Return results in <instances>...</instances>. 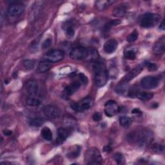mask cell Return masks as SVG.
<instances>
[{"label": "cell", "instance_id": "cell-1", "mask_svg": "<svg viewBox=\"0 0 165 165\" xmlns=\"http://www.w3.org/2000/svg\"><path fill=\"white\" fill-rule=\"evenodd\" d=\"M153 139V134L150 130H142L138 132H134L128 135V140L133 141L141 147L149 146Z\"/></svg>", "mask_w": 165, "mask_h": 165}, {"label": "cell", "instance_id": "cell-2", "mask_svg": "<svg viewBox=\"0 0 165 165\" xmlns=\"http://www.w3.org/2000/svg\"><path fill=\"white\" fill-rule=\"evenodd\" d=\"M93 71L96 86L97 87L105 86L108 80V74L105 64L101 61H95L93 64Z\"/></svg>", "mask_w": 165, "mask_h": 165}, {"label": "cell", "instance_id": "cell-3", "mask_svg": "<svg viewBox=\"0 0 165 165\" xmlns=\"http://www.w3.org/2000/svg\"><path fill=\"white\" fill-rule=\"evenodd\" d=\"M161 16L157 14L147 13L139 19V24L142 28H151L156 25L160 21Z\"/></svg>", "mask_w": 165, "mask_h": 165}, {"label": "cell", "instance_id": "cell-4", "mask_svg": "<svg viewBox=\"0 0 165 165\" xmlns=\"http://www.w3.org/2000/svg\"><path fill=\"white\" fill-rule=\"evenodd\" d=\"M85 160L87 164L99 165L102 164L101 153L95 148H91L86 152Z\"/></svg>", "mask_w": 165, "mask_h": 165}, {"label": "cell", "instance_id": "cell-5", "mask_svg": "<svg viewBox=\"0 0 165 165\" xmlns=\"http://www.w3.org/2000/svg\"><path fill=\"white\" fill-rule=\"evenodd\" d=\"M89 56V49L85 47L78 46L72 49L70 52V57L74 60H82Z\"/></svg>", "mask_w": 165, "mask_h": 165}, {"label": "cell", "instance_id": "cell-6", "mask_svg": "<svg viewBox=\"0 0 165 165\" xmlns=\"http://www.w3.org/2000/svg\"><path fill=\"white\" fill-rule=\"evenodd\" d=\"M92 103V99L90 97H86L80 103H72L70 107L75 112H82L89 110L91 107Z\"/></svg>", "mask_w": 165, "mask_h": 165}, {"label": "cell", "instance_id": "cell-7", "mask_svg": "<svg viewBox=\"0 0 165 165\" xmlns=\"http://www.w3.org/2000/svg\"><path fill=\"white\" fill-rule=\"evenodd\" d=\"M159 83V80L154 76H147L141 81V85L145 89H156Z\"/></svg>", "mask_w": 165, "mask_h": 165}, {"label": "cell", "instance_id": "cell-8", "mask_svg": "<svg viewBox=\"0 0 165 165\" xmlns=\"http://www.w3.org/2000/svg\"><path fill=\"white\" fill-rule=\"evenodd\" d=\"M64 57V53L61 50L54 49L50 50L46 54L45 58L50 63H58L61 61Z\"/></svg>", "mask_w": 165, "mask_h": 165}, {"label": "cell", "instance_id": "cell-9", "mask_svg": "<svg viewBox=\"0 0 165 165\" xmlns=\"http://www.w3.org/2000/svg\"><path fill=\"white\" fill-rule=\"evenodd\" d=\"M43 112L45 115L49 119H57L60 116L59 108L53 105H48L43 108Z\"/></svg>", "mask_w": 165, "mask_h": 165}, {"label": "cell", "instance_id": "cell-10", "mask_svg": "<svg viewBox=\"0 0 165 165\" xmlns=\"http://www.w3.org/2000/svg\"><path fill=\"white\" fill-rule=\"evenodd\" d=\"M25 10V5L21 3H13L10 4L8 8V14L13 16H18L21 15L24 12Z\"/></svg>", "mask_w": 165, "mask_h": 165}, {"label": "cell", "instance_id": "cell-11", "mask_svg": "<svg viewBox=\"0 0 165 165\" xmlns=\"http://www.w3.org/2000/svg\"><path fill=\"white\" fill-rule=\"evenodd\" d=\"M119 108L115 101L109 100L105 105V113L108 117H112L119 112Z\"/></svg>", "mask_w": 165, "mask_h": 165}, {"label": "cell", "instance_id": "cell-12", "mask_svg": "<svg viewBox=\"0 0 165 165\" xmlns=\"http://www.w3.org/2000/svg\"><path fill=\"white\" fill-rule=\"evenodd\" d=\"M142 69H143V66H142V64L137 66L136 68L131 70L128 74H126L124 77V78L121 81L125 83L126 84H128V82L132 80L134 78H136L137 75H138L141 72Z\"/></svg>", "mask_w": 165, "mask_h": 165}, {"label": "cell", "instance_id": "cell-13", "mask_svg": "<svg viewBox=\"0 0 165 165\" xmlns=\"http://www.w3.org/2000/svg\"><path fill=\"white\" fill-rule=\"evenodd\" d=\"M25 89L30 96H34L38 92V83L35 80H29L25 83Z\"/></svg>", "mask_w": 165, "mask_h": 165}, {"label": "cell", "instance_id": "cell-14", "mask_svg": "<svg viewBox=\"0 0 165 165\" xmlns=\"http://www.w3.org/2000/svg\"><path fill=\"white\" fill-rule=\"evenodd\" d=\"M165 48V38L161 37L158 41H157L152 47L153 52L156 55H161L164 53Z\"/></svg>", "mask_w": 165, "mask_h": 165}, {"label": "cell", "instance_id": "cell-15", "mask_svg": "<svg viewBox=\"0 0 165 165\" xmlns=\"http://www.w3.org/2000/svg\"><path fill=\"white\" fill-rule=\"evenodd\" d=\"M71 133V130L70 128H59L58 130V137L56 140V142L58 144L63 143V142L66 140L69 136Z\"/></svg>", "mask_w": 165, "mask_h": 165}, {"label": "cell", "instance_id": "cell-16", "mask_svg": "<svg viewBox=\"0 0 165 165\" xmlns=\"http://www.w3.org/2000/svg\"><path fill=\"white\" fill-rule=\"evenodd\" d=\"M117 48V42L115 39L107 41L104 45V50L107 54H112L116 51Z\"/></svg>", "mask_w": 165, "mask_h": 165}, {"label": "cell", "instance_id": "cell-17", "mask_svg": "<svg viewBox=\"0 0 165 165\" xmlns=\"http://www.w3.org/2000/svg\"><path fill=\"white\" fill-rule=\"evenodd\" d=\"M81 85L79 82H74L72 84L66 86L64 90V93L68 95H73L77 90L79 89Z\"/></svg>", "mask_w": 165, "mask_h": 165}, {"label": "cell", "instance_id": "cell-18", "mask_svg": "<svg viewBox=\"0 0 165 165\" xmlns=\"http://www.w3.org/2000/svg\"><path fill=\"white\" fill-rule=\"evenodd\" d=\"M127 12V7L125 5H121L120 6L116 7L114 10V16L118 17V18H121L125 16L126 13Z\"/></svg>", "mask_w": 165, "mask_h": 165}, {"label": "cell", "instance_id": "cell-19", "mask_svg": "<svg viewBox=\"0 0 165 165\" xmlns=\"http://www.w3.org/2000/svg\"><path fill=\"white\" fill-rule=\"evenodd\" d=\"M51 69V63L47 60H43L39 63L38 69L39 72L44 73L49 70Z\"/></svg>", "mask_w": 165, "mask_h": 165}, {"label": "cell", "instance_id": "cell-20", "mask_svg": "<svg viewBox=\"0 0 165 165\" xmlns=\"http://www.w3.org/2000/svg\"><path fill=\"white\" fill-rule=\"evenodd\" d=\"M81 152V148L79 146H75L72 148V150L69 151L67 153V157L70 159H75L79 157Z\"/></svg>", "mask_w": 165, "mask_h": 165}, {"label": "cell", "instance_id": "cell-21", "mask_svg": "<svg viewBox=\"0 0 165 165\" xmlns=\"http://www.w3.org/2000/svg\"><path fill=\"white\" fill-rule=\"evenodd\" d=\"M113 1H97L95 2L96 8L100 10H104L106 7L114 3Z\"/></svg>", "mask_w": 165, "mask_h": 165}, {"label": "cell", "instance_id": "cell-22", "mask_svg": "<svg viewBox=\"0 0 165 165\" xmlns=\"http://www.w3.org/2000/svg\"><path fill=\"white\" fill-rule=\"evenodd\" d=\"M41 134L42 137L47 141H51L52 139V133L48 127L43 128L41 131Z\"/></svg>", "mask_w": 165, "mask_h": 165}, {"label": "cell", "instance_id": "cell-23", "mask_svg": "<svg viewBox=\"0 0 165 165\" xmlns=\"http://www.w3.org/2000/svg\"><path fill=\"white\" fill-rule=\"evenodd\" d=\"M27 104L32 107H36L40 105L41 101L34 96H30L27 99Z\"/></svg>", "mask_w": 165, "mask_h": 165}, {"label": "cell", "instance_id": "cell-24", "mask_svg": "<svg viewBox=\"0 0 165 165\" xmlns=\"http://www.w3.org/2000/svg\"><path fill=\"white\" fill-rule=\"evenodd\" d=\"M44 123H45V121H44L43 119L40 118V117H35V118H32V119L30 120V125L34 127H39L41 126Z\"/></svg>", "mask_w": 165, "mask_h": 165}, {"label": "cell", "instance_id": "cell-25", "mask_svg": "<svg viewBox=\"0 0 165 165\" xmlns=\"http://www.w3.org/2000/svg\"><path fill=\"white\" fill-rule=\"evenodd\" d=\"M153 95L152 93L149 92H139L137 97L139 98V100L143 101H147L150 100L153 97Z\"/></svg>", "mask_w": 165, "mask_h": 165}, {"label": "cell", "instance_id": "cell-26", "mask_svg": "<svg viewBox=\"0 0 165 165\" xmlns=\"http://www.w3.org/2000/svg\"><path fill=\"white\" fill-rule=\"evenodd\" d=\"M131 122H132V120H131V119L129 117L121 116V117H120V118H119L120 125L123 126H124V127L128 126L129 125H131Z\"/></svg>", "mask_w": 165, "mask_h": 165}, {"label": "cell", "instance_id": "cell-27", "mask_svg": "<svg viewBox=\"0 0 165 165\" xmlns=\"http://www.w3.org/2000/svg\"><path fill=\"white\" fill-rule=\"evenodd\" d=\"M121 23V21L120 20H112L111 21L108 22V23L105 25L104 27V30L105 32H108L110 30H111L113 27L116 26L117 25H119Z\"/></svg>", "mask_w": 165, "mask_h": 165}, {"label": "cell", "instance_id": "cell-28", "mask_svg": "<svg viewBox=\"0 0 165 165\" xmlns=\"http://www.w3.org/2000/svg\"><path fill=\"white\" fill-rule=\"evenodd\" d=\"M24 67L27 70H32L35 66V61L34 59H27L23 61Z\"/></svg>", "mask_w": 165, "mask_h": 165}, {"label": "cell", "instance_id": "cell-29", "mask_svg": "<svg viewBox=\"0 0 165 165\" xmlns=\"http://www.w3.org/2000/svg\"><path fill=\"white\" fill-rule=\"evenodd\" d=\"M115 160L118 164H125V158L123 154L120 153H117L114 156Z\"/></svg>", "mask_w": 165, "mask_h": 165}, {"label": "cell", "instance_id": "cell-30", "mask_svg": "<svg viewBox=\"0 0 165 165\" xmlns=\"http://www.w3.org/2000/svg\"><path fill=\"white\" fill-rule=\"evenodd\" d=\"M137 38H138V32L136 30H135L131 32L130 35H128L126 39L128 42L131 43V42L136 41L137 39Z\"/></svg>", "mask_w": 165, "mask_h": 165}, {"label": "cell", "instance_id": "cell-31", "mask_svg": "<svg viewBox=\"0 0 165 165\" xmlns=\"http://www.w3.org/2000/svg\"><path fill=\"white\" fill-rule=\"evenodd\" d=\"M124 56L126 59H128L130 60H134L136 59V54L133 50H128L125 52Z\"/></svg>", "mask_w": 165, "mask_h": 165}, {"label": "cell", "instance_id": "cell-32", "mask_svg": "<svg viewBox=\"0 0 165 165\" xmlns=\"http://www.w3.org/2000/svg\"><path fill=\"white\" fill-rule=\"evenodd\" d=\"M152 149L156 152L161 153L164 151V146L161 145V144H154L152 146Z\"/></svg>", "mask_w": 165, "mask_h": 165}, {"label": "cell", "instance_id": "cell-33", "mask_svg": "<svg viewBox=\"0 0 165 165\" xmlns=\"http://www.w3.org/2000/svg\"><path fill=\"white\" fill-rule=\"evenodd\" d=\"M66 34H67V36H68L69 37H73L75 34V30H74V28L73 27H71V26H69L67 28H66Z\"/></svg>", "mask_w": 165, "mask_h": 165}, {"label": "cell", "instance_id": "cell-34", "mask_svg": "<svg viewBox=\"0 0 165 165\" xmlns=\"http://www.w3.org/2000/svg\"><path fill=\"white\" fill-rule=\"evenodd\" d=\"M145 65H146V67H147V69L150 71H155L157 69V65L154 63H150V62L146 63Z\"/></svg>", "mask_w": 165, "mask_h": 165}, {"label": "cell", "instance_id": "cell-35", "mask_svg": "<svg viewBox=\"0 0 165 165\" xmlns=\"http://www.w3.org/2000/svg\"><path fill=\"white\" fill-rule=\"evenodd\" d=\"M51 43H52L51 39H50V38L47 39L45 41L43 42V45H42V48L45 49H47V48L49 47L51 45Z\"/></svg>", "mask_w": 165, "mask_h": 165}, {"label": "cell", "instance_id": "cell-36", "mask_svg": "<svg viewBox=\"0 0 165 165\" xmlns=\"http://www.w3.org/2000/svg\"><path fill=\"white\" fill-rule=\"evenodd\" d=\"M92 118H93V120L94 121L98 122V121H100L101 120V119H102V116H101V114L100 112H95V113L93 115Z\"/></svg>", "mask_w": 165, "mask_h": 165}, {"label": "cell", "instance_id": "cell-37", "mask_svg": "<svg viewBox=\"0 0 165 165\" xmlns=\"http://www.w3.org/2000/svg\"><path fill=\"white\" fill-rule=\"evenodd\" d=\"M79 77H80V79L81 80V81L83 84L86 85L88 83V82H89V80H88V78H86V76L84 74H80Z\"/></svg>", "mask_w": 165, "mask_h": 165}, {"label": "cell", "instance_id": "cell-38", "mask_svg": "<svg viewBox=\"0 0 165 165\" xmlns=\"http://www.w3.org/2000/svg\"><path fill=\"white\" fill-rule=\"evenodd\" d=\"M131 113L133 114H141V112L139 109L138 108H134V110H132V111H131Z\"/></svg>", "mask_w": 165, "mask_h": 165}, {"label": "cell", "instance_id": "cell-39", "mask_svg": "<svg viewBox=\"0 0 165 165\" xmlns=\"http://www.w3.org/2000/svg\"><path fill=\"white\" fill-rule=\"evenodd\" d=\"M103 151L105 152H111L112 151V148L110 146L105 147L103 148Z\"/></svg>", "mask_w": 165, "mask_h": 165}, {"label": "cell", "instance_id": "cell-40", "mask_svg": "<svg viewBox=\"0 0 165 165\" xmlns=\"http://www.w3.org/2000/svg\"><path fill=\"white\" fill-rule=\"evenodd\" d=\"M12 131L10 130H4L3 131V134L5 136H10L11 134H12Z\"/></svg>", "mask_w": 165, "mask_h": 165}, {"label": "cell", "instance_id": "cell-41", "mask_svg": "<svg viewBox=\"0 0 165 165\" xmlns=\"http://www.w3.org/2000/svg\"><path fill=\"white\" fill-rule=\"evenodd\" d=\"M159 28L161 30H164V28H165V27H164V20L163 19L162 21V22H161V25H160V27H159Z\"/></svg>", "mask_w": 165, "mask_h": 165}]
</instances>
